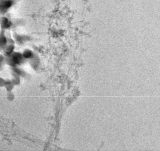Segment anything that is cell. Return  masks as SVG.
I'll return each instance as SVG.
<instances>
[{
  "label": "cell",
  "instance_id": "cell-1",
  "mask_svg": "<svg viewBox=\"0 0 160 151\" xmlns=\"http://www.w3.org/2000/svg\"><path fill=\"white\" fill-rule=\"evenodd\" d=\"M0 24L1 27L4 29H8L10 28L12 25L11 22L6 17L1 18L0 19Z\"/></svg>",
  "mask_w": 160,
  "mask_h": 151
},
{
  "label": "cell",
  "instance_id": "cell-5",
  "mask_svg": "<svg viewBox=\"0 0 160 151\" xmlns=\"http://www.w3.org/2000/svg\"><path fill=\"white\" fill-rule=\"evenodd\" d=\"M23 56L25 58H30L33 56L32 51H31L30 50H25L23 54Z\"/></svg>",
  "mask_w": 160,
  "mask_h": 151
},
{
  "label": "cell",
  "instance_id": "cell-4",
  "mask_svg": "<svg viewBox=\"0 0 160 151\" xmlns=\"http://www.w3.org/2000/svg\"><path fill=\"white\" fill-rule=\"evenodd\" d=\"M16 41L19 43H22L23 41H26L27 40H29V39H28L27 36L26 35H16Z\"/></svg>",
  "mask_w": 160,
  "mask_h": 151
},
{
  "label": "cell",
  "instance_id": "cell-3",
  "mask_svg": "<svg viewBox=\"0 0 160 151\" xmlns=\"http://www.w3.org/2000/svg\"><path fill=\"white\" fill-rule=\"evenodd\" d=\"M8 43V40L4 33L0 35V47L5 46Z\"/></svg>",
  "mask_w": 160,
  "mask_h": 151
},
{
  "label": "cell",
  "instance_id": "cell-2",
  "mask_svg": "<svg viewBox=\"0 0 160 151\" xmlns=\"http://www.w3.org/2000/svg\"><path fill=\"white\" fill-rule=\"evenodd\" d=\"M13 4L12 0H5L0 4V8L3 10H7L11 7Z\"/></svg>",
  "mask_w": 160,
  "mask_h": 151
}]
</instances>
